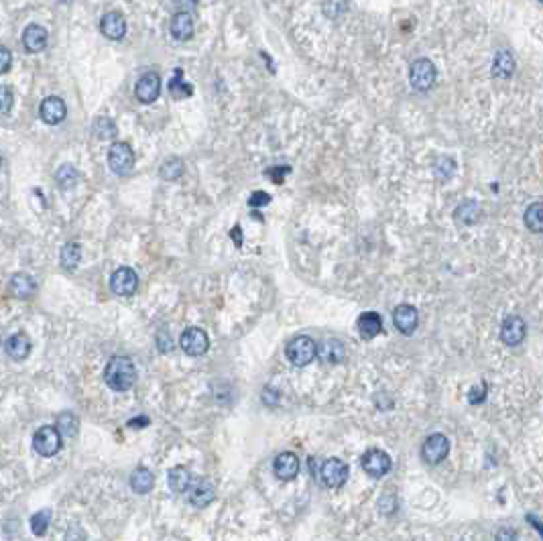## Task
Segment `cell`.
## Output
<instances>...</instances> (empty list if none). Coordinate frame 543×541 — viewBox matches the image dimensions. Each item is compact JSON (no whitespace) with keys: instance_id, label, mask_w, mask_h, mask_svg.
Returning <instances> with one entry per match:
<instances>
[{"instance_id":"obj_40","label":"cell","mask_w":543,"mask_h":541,"mask_svg":"<svg viewBox=\"0 0 543 541\" xmlns=\"http://www.w3.org/2000/svg\"><path fill=\"white\" fill-rule=\"evenodd\" d=\"M11 63H13V56H11V51H8L6 47H2V45H0V76H2V74H6V72L11 70Z\"/></svg>"},{"instance_id":"obj_4","label":"cell","mask_w":543,"mask_h":541,"mask_svg":"<svg viewBox=\"0 0 543 541\" xmlns=\"http://www.w3.org/2000/svg\"><path fill=\"white\" fill-rule=\"evenodd\" d=\"M33 448H35L37 454L45 456V458L55 456L61 450V434L58 431V427H53V425L39 427L33 436Z\"/></svg>"},{"instance_id":"obj_39","label":"cell","mask_w":543,"mask_h":541,"mask_svg":"<svg viewBox=\"0 0 543 541\" xmlns=\"http://www.w3.org/2000/svg\"><path fill=\"white\" fill-rule=\"evenodd\" d=\"M271 202V195L265 192H254L251 193V197H249V206L251 208H263V206H267Z\"/></svg>"},{"instance_id":"obj_6","label":"cell","mask_w":543,"mask_h":541,"mask_svg":"<svg viewBox=\"0 0 543 541\" xmlns=\"http://www.w3.org/2000/svg\"><path fill=\"white\" fill-rule=\"evenodd\" d=\"M315 348L310 336H297L287 344V358L293 367H308L315 358Z\"/></svg>"},{"instance_id":"obj_37","label":"cell","mask_w":543,"mask_h":541,"mask_svg":"<svg viewBox=\"0 0 543 541\" xmlns=\"http://www.w3.org/2000/svg\"><path fill=\"white\" fill-rule=\"evenodd\" d=\"M346 11H348L346 0H326L324 2V15L328 19H340Z\"/></svg>"},{"instance_id":"obj_5","label":"cell","mask_w":543,"mask_h":541,"mask_svg":"<svg viewBox=\"0 0 543 541\" xmlns=\"http://www.w3.org/2000/svg\"><path fill=\"white\" fill-rule=\"evenodd\" d=\"M318 474L328 488H340L348 481V464L342 462L340 458H328L320 464Z\"/></svg>"},{"instance_id":"obj_46","label":"cell","mask_w":543,"mask_h":541,"mask_svg":"<svg viewBox=\"0 0 543 541\" xmlns=\"http://www.w3.org/2000/svg\"><path fill=\"white\" fill-rule=\"evenodd\" d=\"M0 167H2V155H0Z\"/></svg>"},{"instance_id":"obj_11","label":"cell","mask_w":543,"mask_h":541,"mask_svg":"<svg viewBox=\"0 0 543 541\" xmlns=\"http://www.w3.org/2000/svg\"><path fill=\"white\" fill-rule=\"evenodd\" d=\"M138 287V277L131 267H120L110 277V289L120 297H131Z\"/></svg>"},{"instance_id":"obj_17","label":"cell","mask_w":543,"mask_h":541,"mask_svg":"<svg viewBox=\"0 0 543 541\" xmlns=\"http://www.w3.org/2000/svg\"><path fill=\"white\" fill-rule=\"evenodd\" d=\"M315 354L320 356L322 363L326 365H340L346 360V348L340 340H324L320 346L315 348Z\"/></svg>"},{"instance_id":"obj_33","label":"cell","mask_w":543,"mask_h":541,"mask_svg":"<svg viewBox=\"0 0 543 541\" xmlns=\"http://www.w3.org/2000/svg\"><path fill=\"white\" fill-rule=\"evenodd\" d=\"M78 427L79 419L72 413V411H65L58 417V431L65 438H76L78 436Z\"/></svg>"},{"instance_id":"obj_28","label":"cell","mask_w":543,"mask_h":541,"mask_svg":"<svg viewBox=\"0 0 543 541\" xmlns=\"http://www.w3.org/2000/svg\"><path fill=\"white\" fill-rule=\"evenodd\" d=\"M525 226L531 232L539 234L543 230V204L542 202H533L531 206H527L523 214Z\"/></svg>"},{"instance_id":"obj_22","label":"cell","mask_w":543,"mask_h":541,"mask_svg":"<svg viewBox=\"0 0 543 541\" xmlns=\"http://www.w3.org/2000/svg\"><path fill=\"white\" fill-rule=\"evenodd\" d=\"M490 74L497 79H509L515 74V58L509 49H499L497 56L492 59V67Z\"/></svg>"},{"instance_id":"obj_2","label":"cell","mask_w":543,"mask_h":541,"mask_svg":"<svg viewBox=\"0 0 543 541\" xmlns=\"http://www.w3.org/2000/svg\"><path fill=\"white\" fill-rule=\"evenodd\" d=\"M436 77H438V70H436L433 61H429L427 58L415 59L409 67V84L417 92L431 90L436 84Z\"/></svg>"},{"instance_id":"obj_1","label":"cell","mask_w":543,"mask_h":541,"mask_svg":"<svg viewBox=\"0 0 543 541\" xmlns=\"http://www.w3.org/2000/svg\"><path fill=\"white\" fill-rule=\"evenodd\" d=\"M104 381L112 391H129L136 381L133 360L129 356H112L104 368Z\"/></svg>"},{"instance_id":"obj_8","label":"cell","mask_w":543,"mask_h":541,"mask_svg":"<svg viewBox=\"0 0 543 541\" xmlns=\"http://www.w3.org/2000/svg\"><path fill=\"white\" fill-rule=\"evenodd\" d=\"M161 94V77L157 72H147L136 79L135 96L143 104H153Z\"/></svg>"},{"instance_id":"obj_19","label":"cell","mask_w":543,"mask_h":541,"mask_svg":"<svg viewBox=\"0 0 543 541\" xmlns=\"http://www.w3.org/2000/svg\"><path fill=\"white\" fill-rule=\"evenodd\" d=\"M167 483H169V488L174 493L185 495V493H190V488L195 484V476L185 466H175L167 474Z\"/></svg>"},{"instance_id":"obj_26","label":"cell","mask_w":543,"mask_h":541,"mask_svg":"<svg viewBox=\"0 0 543 541\" xmlns=\"http://www.w3.org/2000/svg\"><path fill=\"white\" fill-rule=\"evenodd\" d=\"M214 497H216V490L208 481H195L194 486L190 488V501L197 509L208 507L214 501Z\"/></svg>"},{"instance_id":"obj_18","label":"cell","mask_w":543,"mask_h":541,"mask_svg":"<svg viewBox=\"0 0 543 541\" xmlns=\"http://www.w3.org/2000/svg\"><path fill=\"white\" fill-rule=\"evenodd\" d=\"M169 33L175 41H190L194 37V19L188 11H179L171 17Z\"/></svg>"},{"instance_id":"obj_43","label":"cell","mask_w":543,"mask_h":541,"mask_svg":"<svg viewBox=\"0 0 543 541\" xmlns=\"http://www.w3.org/2000/svg\"><path fill=\"white\" fill-rule=\"evenodd\" d=\"M157 344H159V350H161V352H169V350H171V338H169L165 332H161V334L157 336Z\"/></svg>"},{"instance_id":"obj_15","label":"cell","mask_w":543,"mask_h":541,"mask_svg":"<svg viewBox=\"0 0 543 541\" xmlns=\"http://www.w3.org/2000/svg\"><path fill=\"white\" fill-rule=\"evenodd\" d=\"M273 472L279 481H293L299 474V458L293 452H283L275 458Z\"/></svg>"},{"instance_id":"obj_35","label":"cell","mask_w":543,"mask_h":541,"mask_svg":"<svg viewBox=\"0 0 543 541\" xmlns=\"http://www.w3.org/2000/svg\"><path fill=\"white\" fill-rule=\"evenodd\" d=\"M169 94L174 98H190L194 94V88L181 79V70H175V77L169 82Z\"/></svg>"},{"instance_id":"obj_29","label":"cell","mask_w":543,"mask_h":541,"mask_svg":"<svg viewBox=\"0 0 543 541\" xmlns=\"http://www.w3.org/2000/svg\"><path fill=\"white\" fill-rule=\"evenodd\" d=\"M55 181H58L59 190H63V192L74 190L79 181L78 169L74 165H61L58 169V174H55Z\"/></svg>"},{"instance_id":"obj_7","label":"cell","mask_w":543,"mask_h":541,"mask_svg":"<svg viewBox=\"0 0 543 541\" xmlns=\"http://www.w3.org/2000/svg\"><path fill=\"white\" fill-rule=\"evenodd\" d=\"M179 346L188 356H202L210 348V338L202 328H188L179 336Z\"/></svg>"},{"instance_id":"obj_27","label":"cell","mask_w":543,"mask_h":541,"mask_svg":"<svg viewBox=\"0 0 543 541\" xmlns=\"http://www.w3.org/2000/svg\"><path fill=\"white\" fill-rule=\"evenodd\" d=\"M155 484V476L149 468L138 466L135 472L131 474V488L135 490L136 495H147Z\"/></svg>"},{"instance_id":"obj_21","label":"cell","mask_w":543,"mask_h":541,"mask_svg":"<svg viewBox=\"0 0 543 541\" xmlns=\"http://www.w3.org/2000/svg\"><path fill=\"white\" fill-rule=\"evenodd\" d=\"M22 45L29 53H39L47 47V31L41 25H29L22 33Z\"/></svg>"},{"instance_id":"obj_41","label":"cell","mask_w":543,"mask_h":541,"mask_svg":"<svg viewBox=\"0 0 543 541\" xmlns=\"http://www.w3.org/2000/svg\"><path fill=\"white\" fill-rule=\"evenodd\" d=\"M495 541H519V535H517V531L515 529H501L499 533H497V537Z\"/></svg>"},{"instance_id":"obj_47","label":"cell","mask_w":543,"mask_h":541,"mask_svg":"<svg viewBox=\"0 0 543 541\" xmlns=\"http://www.w3.org/2000/svg\"><path fill=\"white\" fill-rule=\"evenodd\" d=\"M61 2H70V0H61Z\"/></svg>"},{"instance_id":"obj_16","label":"cell","mask_w":543,"mask_h":541,"mask_svg":"<svg viewBox=\"0 0 543 541\" xmlns=\"http://www.w3.org/2000/svg\"><path fill=\"white\" fill-rule=\"evenodd\" d=\"M100 31H102L104 37L110 39V41H120L126 35V19L117 11L106 13L100 20Z\"/></svg>"},{"instance_id":"obj_12","label":"cell","mask_w":543,"mask_h":541,"mask_svg":"<svg viewBox=\"0 0 543 541\" xmlns=\"http://www.w3.org/2000/svg\"><path fill=\"white\" fill-rule=\"evenodd\" d=\"M393 324L395 328L399 330L403 336H411L415 330H417V324H419V313L417 309L409 304H401L397 306L395 311H393Z\"/></svg>"},{"instance_id":"obj_34","label":"cell","mask_w":543,"mask_h":541,"mask_svg":"<svg viewBox=\"0 0 543 541\" xmlns=\"http://www.w3.org/2000/svg\"><path fill=\"white\" fill-rule=\"evenodd\" d=\"M49 523H51V511H49V509H41V511H37V513L31 517V531H33V535L43 537V535L47 533V529H49Z\"/></svg>"},{"instance_id":"obj_24","label":"cell","mask_w":543,"mask_h":541,"mask_svg":"<svg viewBox=\"0 0 543 541\" xmlns=\"http://www.w3.org/2000/svg\"><path fill=\"white\" fill-rule=\"evenodd\" d=\"M356 328H358V334L360 338L365 340H372L374 336H379L383 332V320L377 311H365L358 322H356Z\"/></svg>"},{"instance_id":"obj_25","label":"cell","mask_w":543,"mask_h":541,"mask_svg":"<svg viewBox=\"0 0 543 541\" xmlns=\"http://www.w3.org/2000/svg\"><path fill=\"white\" fill-rule=\"evenodd\" d=\"M8 289H11V293H13L17 299H29V297L35 293L37 285H35L33 277H29L27 273H17V275L11 277Z\"/></svg>"},{"instance_id":"obj_13","label":"cell","mask_w":543,"mask_h":541,"mask_svg":"<svg viewBox=\"0 0 543 541\" xmlns=\"http://www.w3.org/2000/svg\"><path fill=\"white\" fill-rule=\"evenodd\" d=\"M525 332H527V324L523 322L521 315H506L501 326V340H503L506 346H517L521 344L525 338Z\"/></svg>"},{"instance_id":"obj_14","label":"cell","mask_w":543,"mask_h":541,"mask_svg":"<svg viewBox=\"0 0 543 541\" xmlns=\"http://www.w3.org/2000/svg\"><path fill=\"white\" fill-rule=\"evenodd\" d=\"M39 115H41V120H43L45 124L55 126V124H59V122H63V120H65V116H67L65 102L58 96L45 98V100L41 102Z\"/></svg>"},{"instance_id":"obj_10","label":"cell","mask_w":543,"mask_h":541,"mask_svg":"<svg viewBox=\"0 0 543 541\" xmlns=\"http://www.w3.org/2000/svg\"><path fill=\"white\" fill-rule=\"evenodd\" d=\"M447 454H450V440L444 434H431L421 448V456L427 464L444 462Z\"/></svg>"},{"instance_id":"obj_30","label":"cell","mask_w":543,"mask_h":541,"mask_svg":"<svg viewBox=\"0 0 543 541\" xmlns=\"http://www.w3.org/2000/svg\"><path fill=\"white\" fill-rule=\"evenodd\" d=\"M59 259H61V267H63V269L74 270L79 265V261H81V247H79L78 242H67V245L61 249Z\"/></svg>"},{"instance_id":"obj_45","label":"cell","mask_w":543,"mask_h":541,"mask_svg":"<svg viewBox=\"0 0 543 541\" xmlns=\"http://www.w3.org/2000/svg\"><path fill=\"white\" fill-rule=\"evenodd\" d=\"M145 425H149V417H136L129 422V427H145Z\"/></svg>"},{"instance_id":"obj_3","label":"cell","mask_w":543,"mask_h":541,"mask_svg":"<svg viewBox=\"0 0 543 541\" xmlns=\"http://www.w3.org/2000/svg\"><path fill=\"white\" fill-rule=\"evenodd\" d=\"M136 157L129 143H115L108 151V167L118 177H124L135 169Z\"/></svg>"},{"instance_id":"obj_32","label":"cell","mask_w":543,"mask_h":541,"mask_svg":"<svg viewBox=\"0 0 543 541\" xmlns=\"http://www.w3.org/2000/svg\"><path fill=\"white\" fill-rule=\"evenodd\" d=\"M94 136L100 141H112L117 136V124L108 116H100L94 120Z\"/></svg>"},{"instance_id":"obj_38","label":"cell","mask_w":543,"mask_h":541,"mask_svg":"<svg viewBox=\"0 0 543 541\" xmlns=\"http://www.w3.org/2000/svg\"><path fill=\"white\" fill-rule=\"evenodd\" d=\"M13 104H15V94L8 86H2L0 84V116L8 115L13 110Z\"/></svg>"},{"instance_id":"obj_48","label":"cell","mask_w":543,"mask_h":541,"mask_svg":"<svg viewBox=\"0 0 543 541\" xmlns=\"http://www.w3.org/2000/svg\"><path fill=\"white\" fill-rule=\"evenodd\" d=\"M539 2H542V0H539Z\"/></svg>"},{"instance_id":"obj_20","label":"cell","mask_w":543,"mask_h":541,"mask_svg":"<svg viewBox=\"0 0 543 541\" xmlns=\"http://www.w3.org/2000/svg\"><path fill=\"white\" fill-rule=\"evenodd\" d=\"M31 340H29V336L25 334V332H17V334H13L6 342H4V350H6V354L13 358V360H25L29 354H31Z\"/></svg>"},{"instance_id":"obj_42","label":"cell","mask_w":543,"mask_h":541,"mask_svg":"<svg viewBox=\"0 0 543 541\" xmlns=\"http://www.w3.org/2000/svg\"><path fill=\"white\" fill-rule=\"evenodd\" d=\"M86 540V535H84V531L79 529V527H70L67 529V533H65V541H84Z\"/></svg>"},{"instance_id":"obj_36","label":"cell","mask_w":543,"mask_h":541,"mask_svg":"<svg viewBox=\"0 0 543 541\" xmlns=\"http://www.w3.org/2000/svg\"><path fill=\"white\" fill-rule=\"evenodd\" d=\"M433 174L436 177L440 179V181H450L454 174H456V163H454V159H450V157H440L438 161H436V165H433Z\"/></svg>"},{"instance_id":"obj_44","label":"cell","mask_w":543,"mask_h":541,"mask_svg":"<svg viewBox=\"0 0 543 541\" xmlns=\"http://www.w3.org/2000/svg\"><path fill=\"white\" fill-rule=\"evenodd\" d=\"M230 236H233V240H236V247H242V230H240L238 224L230 230Z\"/></svg>"},{"instance_id":"obj_9","label":"cell","mask_w":543,"mask_h":541,"mask_svg":"<svg viewBox=\"0 0 543 541\" xmlns=\"http://www.w3.org/2000/svg\"><path fill=\"white\" fill-rule=\"evenodd\" d=\"M391 468H393V460L383 450H369L362 456V470L372 478H383L385 474H388Z\"/></svg>"},{"instance_id":"obj_31","label":"cell","mask_w":543,"mask_h":541,"mask_svg":"<svg viewBox=\"0 0 543 541\" xmlns=\"http://www.w3.org/2000/svg\"><path fill=\"white\" fill-rule=\"evenodd\" d=\"M183 171H185L183 161H181L179 157H169V159L163 161V165H161V169H159V175H161L165 181H177V179L183 175Z\"/></svg>"},{"instance_id":"obj_23","label":"cell","mask_w":543,"mask_h":541,"mask_svg":"<svg viewBox=\"0 0 543 541\" xmlns=\"http://www.w3.org/2000/svg\"><path fill=\"white\" fill-rule=\"evenodd\" d=\"M480 218V204L474 200H464L456 206L454 210V220L460 226H474Z\"/></svg>"}]
</instances>
